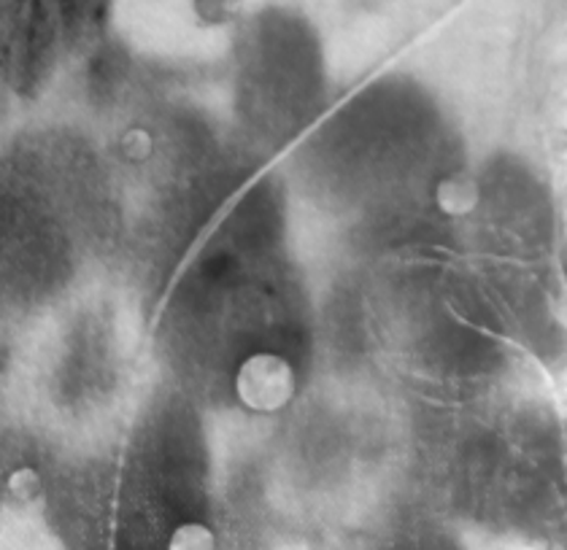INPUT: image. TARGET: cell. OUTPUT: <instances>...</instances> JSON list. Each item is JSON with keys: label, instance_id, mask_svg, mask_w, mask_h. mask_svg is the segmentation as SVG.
I'll return each mask as SVG.
<instances>
[{"label": "cell", "instance_id": "6da1fadb", "mask_svg": "<svg viewBox=\"0 0 567 550\" xmlns=\"http://www.w3.org/2000/svg\"><path fill=\"white\" fill-rule=\"evenodd\" d=\"M295 386L298 383L292 364L270 351L251 354L236 375L238 399L257 413H276L287 407L295 397Z\"/></svg>", "mask_w": 567, "mask_h": 550}, {"label": "cell", "instance_id": "7a4b0ae2", "mask_svg": "<svg viewBox=\"0 0 567 550\" xmlns=\"http://www.w3.org/2000/svg\"><path fill=\"white\" fill-rule=\"evenodd\" d=\"M478 181L471 173H452L435 189V203L446 216H467L478 206Z\"/></svg>", "mask_w": 567, "mask_h": 550}, {"label": "cell", "instance_id": "3957f363", "mask_svg": "<svg viewBox=\"0 0 567 550\" xmlns=\"http://www.w3.org/2000/svg\"><path fill=\"white\" fill-rule=\"evenodd\" d=\"M168 550H217V540L206 523H182L171 535Z\"/></svg>", "mask_w": 567, "mask_h": 550}, {"label": "cell", "instance_id": "277c9868", "mask_svg": "<svg viewBox=\"0 0 567 550\" xmlns=\"http://www.w3.org/2000/svg\"><path fill=\"white\" fill-rule=\"evenodd\" d=\"M9 491L14 494L20 502H30V499H35L41 494L39 473H35V469H30V467L14 469V475L9 478Z\"/></svg>", "mask_w": 567, "mask_h": 550}]
</instances>
